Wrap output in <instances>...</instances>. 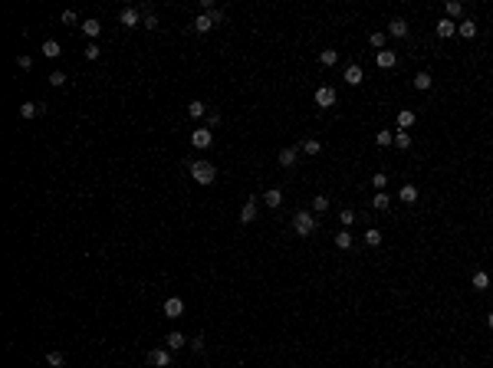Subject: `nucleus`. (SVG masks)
Wrapping results in <instances>:
<instances>
[{"instance_id": "f257e3e1", "label": "nucleus", "mask_w": 493, "mask_h": 368, "mask_svg": "<svg viewBox=\"0 0 493 368\" xmlns=\"http://www.w3.org/2000/svg\"><path fill=\"white\" fill-rule=\"evenodd\" d=\"M191 178H194L197 184H204V187H208V184L217 181V168H214L210 161H204V158H197V161H191Z\"/></svg>"}, {"instance_id": "f03ea898", "label": "nucleus", "mask_w": 493, "mask_h": 368, "mask_svg": "<svg viewBox=\"0 0 493 368\" xmlns=\"http://www.w3.org/2000/svg\"><path fill=\"white\" fill-rule=\"evenodd\" d=\"M293 230H296V237H309V234L316 230V217H312V210H296Z\"/></svg>"}, {"instance_id": "7ed1b4c3", "label": "nucleus", "mask_w": 493, "mask_h": 368, "mask_svg": "<svg viewBox=\"0 0 493 368\" xmlns=\"http://www.w3.org/2000/svg\"><path fill=\"white\" fill-rule=\"evenodd\" d=\"M312 102H316L319 108H332V105H336V89H332V86H319L316 96H312Z\"/></svg>"}, {"instance_id": "20e7f679", "label": "nucleus", "mask_w": 493, "mask_h": 368, "mask_svg": "<svg viewBox=\"0 0 493 368\" xmlns=\"http://www.w3.org/2000/svg\"><path fill=\"white\" fill-rule=\"evenodd\" d=\"M191 145H194V148H210V145H214V131L210 129H194L191 131Z\"/></svg>"}, {"instance_id": "39448f33", "label": "nucleus", "mask_w": 493, "mask_h": 368, "mask_svg": "<svg viewBox=\"0 0 493 368\" xmlns=\"http://www.w3.org/2000/svg\"><path fill=\"white\" fill-rule=\"evenodd\" d=\"M148 365L168 368V365H171V352H168V348H152V352H148Z\"/></svg>"}, {"instance_id": "423d86ee", "label": "nucleus", "mask_w": 493, "mask_h": 368, "mask_svg": "<svg viewBox=\"0 0 493 368\" xmlns=\"http://www.w3.org/2000/svg\"><path fill=\"white\" fill-rule=\"evenodd\" d=\"M375 63H378V69H394V66H398V53L378 50V53H375Z\"/></svg>"}, {"instance_id": "0eeeda50", "label": "nucleus", "mask_w": 493, "mask_h": 368, "mask_svg": "<svg viewBox=\"0 0 493 368\" xmlns=\"http://www.w3.org/2000/svg\"><path fill=\"white\" fill-rule=\"evenodd\" d=\"M181 313H184V299H178V296L164 299V319H178Z\"/></svg>"}, {"instance_id": "6e6552de", "label": "nucleus", "mask_w": 493, "mask_h": 368, "mask_svg": "<svg viewBox=\"0 0 493 368\" xmlns=\"http://www.w3.org/2000/svg\"><path fill=\"white\" fill-rule=\"evenodd\" d=\"M342 79H345L349 86H362L365 73H362V66H359V63H349V66H345V76H342Z\"/></svg>"}, {"instance_id": "1a4fd4ad", "label": "nucleus", "mask_w": 493, "mask_h": 368, "mask_svg": "<svg viewBox=\"0 0 493 368\" xmlns=\"http://www.w3.org/2000/svg\"><path fill=\"white\" fill-rule=\"evenodd\" d=\"M119 20H122V26H129V30H131V26H138V23H142V13L135 10V7H125V10L119 13Z\"/></svg>"}, {"instance_id": "9d476101", "label": "nucleus", "mask_w": 493, "mask_h": 368, "mask_svg": "<svg viewBox=\"0 0 493 368\" xmlns=\"http://www.w3.org/2000/svg\"><path fill=\"white\" fill-rule=\"evenodd\" d=\"M388 36H398V40H405V36H408V20L394 17V20L388 23Z\"/></svg>"}, {"instance_id": "9b49d317", "label": "nucleus", "mask_w": 493, "mask_h": 368, "mask_svg": "<svg viewBox=\"0 0 493 368\" xmlns=\"http://www.w3.org/2000/svg\"><path fill=\"white\" fill-rule=\"evenodd\" d=\"M434 30H438V36H441V40H447V36H454V33H457V23H454V20H447V17H441Z\"/></svg>"}, {"instance_id": "f8f14e48", "label": "nucleus", "mask_w": 493, "mask_h": 368, "mask_svg": "<svg viewBox=\"0 0 493 368\" xmlns=\"http://www.w3.org/2000/svg\"><path fill=\"white\" fill-rule=\"evenodd\" d=\"M253 217H257V197H247V204L240 207V220L243 224H253Z\"/></svg>"}, {"instance_id": "ddd939ff", "label": "nucleus", "mask_w": 493, "mask_h": 368, "mask_svg": "<svg viewBox=\"0 0 493 368\" xmlns=\"http://www.w3.org/2000/svg\"><path fill=\"white\" fill-rule=\"evenodd\" d=\"M214 26H217V23L210 20V13H197V20H194V30L197 33H210Z\"/></svg>"}, {"instance_id": "4468645a", "label": "nucleus", "mask_w": 493, "mask_h": 368, "mask_svg": "<svg viewBox=\"0 0 493 368\" xmlns=\"http://www.w3.org/2000/svg\"><path fill=\"white\" fill-rule=\"evenodd\" d=\"M457 33L464 36V40H473V36H477V23L467 17V20H460V23H457Z\"/></svg>"}, {"instance_id": "2eb2a0df", "label": "nucleus", "mask_w": 493, "mask_h": 368, "mask_svg": "<svg viewBox=\"0 0 493 368\" xmlns=\"http://www.w3.org/2000/svg\"><path fill=\"white\" fill-rule=\"evenodd\" d=\"M82 33H86L89 40H96L99 33H102V23H99L96 17H89V20H82Z\"/></svg>"}, {"instance_id": "dca6fc26", "label": "nucleus", "mask_w": 493, "mask_h": 368, "mask_svg": "<svg viewBox=\"0 0 493 368\" xmlns=\"http://www.w3.org/2000/svg\"><path fill=\"white\" fill-rule=\"evenodd\" d=\"M296 161H299V148H283V152H280V164H283V168H293Z\"/></svg>"}, {"instance_id": "f3484780", "label": "nucleus", "mask_w": 493, "mask_h": 368, "mask_svg": "<svg viewBox=\"0 0 493 368\" xmlns=\"http://www.w3.org/2000/svg\"><path fill=\"white\" fill-rule=\"evenodd\" d=\"M263 204L266 207H280L283 204V191H280V187H270V191L263 194Z\"/></svg>"}, {"instance_id": "a211bd4d", "label": "nucleus", "mask_w": 493, "mask_h": 368, "mask_svg": "<svg viewBox=\"0 0 493 368\" xmlns=\"http://www.w3.org/2000/svg\"><path fill=\"white\" fill-rule=\"evenodd\" d=\"M164 342H168V348H171V352H178V348H184L191 339H184L181 332H168V339H164Z\"/></svg>"}, {"instance_id": "6ab92c4d", "label": "nucleus", "mask_w": 493, "mask_h": 368, "mask_svg": "<svg viewBox=\"0 0 493 368\" xmlns=\"http://www.w3.org/2000/svg\"><path fill=\"white\" fill-rule=\"evenodd\" d=\"M299 152H303V155H319V152H322V141H319V138H306L303 145H299Z\"/></svg>"}, {"instance_id": "aec40b11", "label": "nucleus", "mask_w": 493, "mask_h": 368, "mask_svg": "<svg viewBox=\"0 0 493 368\" xmlns=\"http://www.w3.org/2000/svg\"><path fill=\"white\" fill-rule=\"evenodd\" d=\"M204 112H208V105H204L201 99H194V102H187V115H191V119H204Z\"/></svg>"}, {"instance_id": "412c9836", "label": "nucleus", "mask_w": 493, "mask_h": 368, "mask_svg": "<svg viewBox=\"0 0 493 368\" xmlns=\"http://www.w3.org/2000/svg\"><path fill=\"white\" fill-rule=\"evenodd\" d=\"M411 125H415V112H411V108H401V112H398V129H411Z\"/></svg>"}, {"instance_id": "4be33fe9", "label": "nucleus", "mask_w": 493, "mask_h": 368, "mask_svg": "<svg viewBox=\"0 0 493 368\" xmlns=\"http://www.w3.org/2000/svg\"><path fill=\"white\" fill-rule=\"evenodd\" d=\"M398 197H401L405 204H415V201H417V187H415V184H405V187L398 191Z\"/></svg>"}, {"instance_id": "5701e85b", "label": "nucleus", "mask_w": 493, "mask_h": 368, "mask_svg": "<svg viewBox=\"0 0 493 368\" xmlns=\"http://www.w3.org/2000/svg\"><path fill=\"white\" fill-rule=\"evenodd\" d=\"M470 286H473V289H487V286H490V276H487L483 270H477L470 276Z\"/></svg>"}, {"instance_id": "b1692460", "label": "nucleus", "mask_w": 493, "mask_h": 368, "mask_svg": "<svg viewBox=\"0 0 493 368\" xmlns=\"http://www.w3.org/2000/svg\"><path fill=\"white\" fill-rule=\"evenodd\" d=\"M394 148H411V131H405V129L394 131Z\"/></svg>"}, {"instance_id": "393cba45", "label": "nucleus", "mask_w": 493, "mask_h": 368, "mask_svg": "<svg viewBox=\"0 0 493 368\" xmlns=\"http://www.w3.org/2000/svg\"><path fill=\"white\" fill-rule=\"evenodd\" d=\"M431 82H434V79H431V73H424V69H421V73H415V89H421V92H424V89H431Z\"/></svg>"}, {"instance_id": "a878e982", "label": "nucleus", "mask_w": 493, "mask_h": 368, "mask_svg": "<svg viewBox=\"0 0 493 368\" xmlns=\"http://www.w3.org/2000/svg\"><path fill=\"white\" fill-rule=\"evenodd\" d=\"M319 63H322V66H336V63H339V53L329 46V50H322V53H319Z\"/></svg>"}, {"instance_id": "bb28decb", "label": "nucleus", "mask_w": 493, "mask_h": 368, "mask_svg": "<svg viewBox=\"0 0 493 368\" xmlns=\"http://www.w3.org/2000/svg\"><path fill=\"white\" fill-rule=\"evenodd\" d=\"M40 108H43L40 102H23V105H20V119H33Z\"/></svg>"}, {"instance_id": "cd10ccee", "label": "nucleus", "mask_w": 493, "mask_h": 368, "mask_svg": "<svg viewBox=\"0 0 493 368\" xmlns=\"http://www.w3.org/2000/svg\"><path fill=\"white\" fill-rule=\"evenodd\" d=\"M385 40H388V33H385V30H375V33H368V43H372L375 50H385Z\"/></svg>"}, {"instance_id": "c85d7f7f", "label": "nucleus", "mask_w": 493, "mask_h": 368, "mask_svg": "<svg viewBox=\"0 0 493 368\" xmlns=\"http://www.w3.org/2000/svg\"><path fill=\"white\" fill-rule=\"evenodd\" d=\"M46 365H50V368H63L66 365V355H63V352H46Z\"/></svg>"}, {"instance_id": "c756f323", "label": "nucleus", "mask_w": 493, "mask_h": 368, "mask_svg": "<svg viewBox=\"0 0 493 368\" xmlns=\"http://www.w3.org/2000/svg\"><path fill=\"white\" fill-rule=\"evenodd\" d=\"M43 53H46V59H56L63 50H59V43H56V40H43Z\"/></svg>"}, {"instance_id": "7c9ffc66", "label": "nucleus", "mask_w": 493, "mask_h": 368, "mask_svg": "<svg viewBox=\"0 0 493 368\" xmlns=\"http://www.w3.org/2000/svg\"><path fill=\"white\" fill-rule=\"evenodd\" d=\"M444 10H447V20H454V17L464 13V3H460V0H447V7H444Z\"/></svg>"}, {"instance_id": "2f4dec72", "label": "nucleus", "mask_w": 493, "mask_h": 368, "mask_svg": "<svg viewBox=\"0 0 493 368\" xmlns=\"http://www.w3.org/2000/svg\"><path fill=\"white\" fill-rule=\"evenodd\" d=\"M372 204H375V210H388V207H391V197L385 194V191H378V194H375V201H372Z\"/></svg>"}, {"instance_id": "473e14b6", "label": "nucleus", "mask_w": 493, "mask_h": 368, "mask_svg": "<svg viewBox=\"0 0 493 368\" xmlns=\"http://www.w3.org/2000/svg\"><path fill=\"white\" fill-rule=\"evenodd\" d=\"M59 20H63L66 26H82V23H79V13H76V10H63V13H59Z\"/></svg>"}, {"instance_id": "72a5a7b5", "label": "nucleus", "mask_w": 493, "mask_h": 368, "mask_svg": "<svg viewBox=\"0 0 493 368\" xmlns=\"http://www.w3.org/2000/svg\"><path fill=\"white\" fill-rule=\"evenodd\" d=\"M372 187H375V191H385V187H388V174H385V171H375V174H372Z\"/></svg>"}, {"instance_id": "f704fd0d", "label": "nucleus", "mask_w": 493, "mask_h": 368, "mask_svg": "<svg viewBox=\"0 0 493 368\" xmlns=\"http://www.w3.org/2000/svg\"><path fill=\"white\" fill-rule=\"evenodd\" d=\"M336 247H339V250H349L352 247V234H349V230H339V234H336Z\"/></svg>"}, {"instance_id": "c9c22d12", "label": "nucleus", "mask_w": 493, "mask_h": 368, "mask_svg": "<svg viewBox=\"0 0 493 368\" xmlns=\"http://www.w3.org/2000/svg\"><path fill=\"white\" fill-rule=\"evenodd\" d=\"M365 243H368V247H378V243H382V230L368 227V230H365Z\"/></svg>"}, {"instance_id": "e433bc0d", "label": "nucleus", "mask_w": 493, "mask_h": 368, "mask_svg": "<svg viewBox=\"0 0 493 368\" xmlns=\"http://www.w3.org/2000/svg\"><path fill=\"white\" fill-rule=\"evenodd\" d=\"M375 145H382V148H388V145H394V135H391L388 129H385V131H378V135H375Z\"/></svg>"}, {"instance_id": "4c0bfd02", "label": "nucleus", "mask_w": 493, "mask_h": 368, "mask_svg": "<svg viewBox=\"0 0 493 368\" xmlns=\"http://www.w3.org/2000/svg\"><path fill=\"white\" fill-rule=\"evenodd\" d=\"M322 210H329V197L326 194L312 197V214H322Z\"/></svg>"}, {"instance_id": "58836bf2", "label": "nucleus", "mask_w": 493, "mask_h": 368, "mask_svg": "<svg viewBox=\"0 0 493 368\" xmlns=\"http://www.w3.org/2000/svg\"><path fill=\"white\" fill-rule=\"evenodd\" d=\"M46 79H50V86H56V89H59V86H66V73H63V69H56V73H50Z\"/></svg>"}, {"instance_id": "ea45409f", "label": "nucleus", "mask_w": 493, "mask_h": 368, "mask_svg": "<svg viewBox=\"0 0 493 368\" xmlns=\"http://www.w3.org/2000/svg\"><path fill=\"white\" fill-rule=\"evenodd\" d=\"M339 220L345 224V227H349L352 220H355V210H352V207H342V210H339Z\"/></svg>"}, {"instance_id": "a19ab883", "label": "nucleus", "mask_w": 493, "mask_h": 368, "mask_svg": "<svg viewBox=\"0 0 493 368\" xmlns=\"http://www.w3.org/2000/svg\"><path fill=\"white\" fill-rule=\"evenodd\" d=\"M142 26L155 30V26H158V17H155V13H145V17H142Z\"/></svg>"}, {"instance_id": "79ce46f5", "label": "nucleus", "mask_w": 493, "mask_h": 368, "mask_svg": "<svg viewBox=\"0 0 493 368\" xmlns=\"http://www.w3.org/2000/svg\"><path fill=\"white\" fill-rule=\"evenodd\" d=\"M82 56H86L89 63H92V59H99V46H96V43H89V46H86V53H82Z\"/></svg>"}, {"instance_id": "37998d69", "label": "nucleus", "mask_w": 493, "mask_h": 368, "mask_svg": "<svg viewBox=\"0 0 493 368\" xmlns=\"http://www.w3.org/2000/svg\"><path fill=\"white\" fill-rule=\"evenodd\" d=\"M187 345L194 348V352H204V336H194L191 342H187Z\"/></svg>"}, {"instance_id": "c03bdc74", "label": "nucleus", "mask_w": 493, "mask_h": 368, "mask_svg": "<svg viewBox=\"0 0 493 368\" xmlns=\"http://www.w3.org/2000/svg\"><path fill=\"white\" fill-rule=\"evenodd\" d=\"M17 66H20V69H30V66H33V59H30V56H17Z\"/></svg>"}, {"instance_id": "a18cd8bd", "label": "nucleus", "mask_w": 493, "mask_h": 368, "mask_svg": "<svg viewBox=\"0 0 493 368\" xmlns=\"http://www.w3.org/2000/svg\"><path fill=\"white\" fill-rule=\"evenodd\" d=\"M214 125H220V112H208V129H214Z\"/></svg>"}, {"instance_id": "49530a36", "label": "nucleus", "mask_w": 493, "mask_h": 368, "mask_svg": "<svg viewBox=\"0 0 493 368\" xmlns=\"http://www.w3.org/2000/svg\"><path fill=\"white\" fill-rule=\"evenodd\" d=\"M210 20H214V23H224V10H217V7H214V10H210Z\"/></svg>"}, {"instance_id": "de8ad7c7", "label": "nucleus", "mask_w": 493, "mask_h": 368, "mask_svg": "<svg viewBox=\"0 0 493 368\" xmlns=\"http://www.w3.org/2000/svg\"><path fill=\"white\" fill-rule=\"evenodd\" d=\"M487 325H490V332H493V313H490V315H487Z\"/></svg>"}]
</instances>
